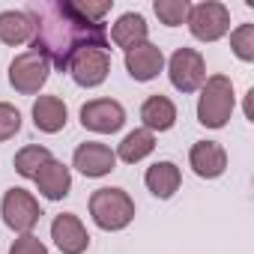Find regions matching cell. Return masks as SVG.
<instances>
[{"label": "cell", "mask_w": 254, "mask_h": 254, "mask_svg": "<svg viewBox=\"0 0 254 254\" xmlns=\"http://www.w3.org/2000/svg\"><path fill=\"white\" fill-rule=\"evenodd\" d=\"M33 21L30 51L42 54L48 66L66 72L81 48L108 51V27L102 21H87L78 15L72 0H33L24 9Z\"/></svg>", "instance_id": "cell-1"}, {"label": "cell", "mask_w": 254, "mask_h": 254, "mask_svg": "<svg viewBox=\"0 0 254 254\" xmlns=\"http://www.w3.org/2000/svg\"><path fill=\"white\" fill-rule=\"evenodd\" d=\"M236 96H233V81L227 75H209L200 87V99H197V123L206 129H221L227 126L230 114H233Z\"/></svg>", "instance_id": "cell-2"}, {"label": "cell", "mask_w": 254, "mask_h": 254, "mask_svg": "<svg viewBox=\"0 0 254 254\" xmlns=\"http://www.w3.org/2000/svg\"><path fill=\"white\" fill-rule=\"evenodd\" d=\"M90 215L102 230H123L135 218V200L123 189H99L90 194Z\"/></svg>", "instance_id": "cell-3"}, {"label": "cell", "mask_w": 254, "mask_h": 254, "mask_svg": "<svg viewBox=\"0 0 254 254\" xmlns=\"http://www.w3.org/2000/svg\"><path fill=\"white\" fill-rule=\"evenodd\" d=\"M189 30L200 42H218L230 30V9L218 0H203V3L189 9Z\"/></svg>", "instance_id": "cell-4"}, {"label": "cell", "mask_w": 254, "mask_h": 254, "mask_svg": "<svg viewBox=\"0 0 254 254\" xmlns=\"http://www.w3.org/2000/svg\"><path fill=\"white\" fill-rule=\"evenodd\" d=\"M0 215H3L6 227L15 230V233H30L39 218H42V206L39 200L27 191V189H9L3 194V203H0Z\"/></svg>", "instance_id": "cell-5"}, {"label": "cell", "mask_w": 254, "mask_h": 254, "mask_svg": "<svg viewBox=\"0 0 254 254\" xmlns=\"http://www.w3.org/2000/svg\"><path fill=\"white\" fill-rule=\"evenodd\" d=\"M168 75H171V84H174L180 93H194V90H200L203 81H206L203 54L194 51V48H177V51L171 54Z\"/></svg>", "instance_id": "cell-6"}, {"label": "cell", "mask_w": 254, "mask_h": 254, "mask_svg": "<svg viewBox=\"0 0 254 254\" xmlns=\"http://www.w3.org/2000/svg\"><path fill=\"white\" fill-rule=\"evenodd\" d=\"M48 75H51V66H48V60H45L42 54H36V51H24V54H18V57L9 63V84H12L18 93H24V96L39 93V90L45 87Z\"/></svg>", "instance_id": "cell-7"}, {"label": "cell", "mask_w": 254, "mask_h": 254, "mask_svg": "<svg viewBox=\"0 0 254 254\" xmlns=\"http://www.w3.org/2000/svg\"><path fill=\"white\" fill-rule=\"evenodd\" d=\"M66 72L72 75V81L78 87H99V84H105V78L111 72V54L105 48H81L72 57Z\"/></svg>", "instance_id": "cell-8"}, {"label": "cell", "mask_w": 254, "mask_h": 254, "mask_svg": "<svg viewBox=\"0 0 254 254\" xmlns=\"http://www.w3.org/2000/svg\"><path fill=\"white\" fill-rule=\"evenodd\" d=\"M126 123V111L120 102L114 99H90L84 108H81V126L90 132H99V135H111V132H120Z\"/></svg>", "instance_id": "cell-9"}, {"label": "cell", "mask_w": 254, "mask_h": 254, "mask_svg": "<svg viewBox=\"0 0 254 254\" xmlns=\"http://www.w3.org/2000/svg\"><path fill=\"white\" fill-rule=\"evenodd\" d=\"M51 239H54V245H57L63 254H84L87 245H90L87 227H84L81 218L72 215V212H60V215L51 221Z\"/></svg>", "instance_id": "cell-10"}, {"label": "cell", "mask_w": 254, "mask_h": 254, "mask_svg": "<svg viewBox=\"0 0 254 254\" xmlns=\"http://www.w3.org/2000/svg\"><path fill=\"white\" fill-rule=\"evenodd\" d=\"M162 69H165V54L153 42H144L132 51H126V72L135 81H153V78H159Z\"/></svg>", "instance_id": "cell-11"}, {"label": "cell", "mask_w": 254, "mask_h": 254, "mask_svg": "<svg viewBox=\"0 0 254 254\" xmlns=\"http://www.w3.org/2000/svg\"><path fill=\"white\" fill-rule=\"evenodd\" d=\"M72 165H75L84 177H105V174H111V171L117 168V156H114L111 147L96 144V141H87V144H81V147L75 150Z\"/></svg>", "instance_id": "cell-12"}, {"label": "cell", "mask_w": 254, "mask_h": 254, "mask_svg": "<svg viewBox=\"0 0 254 254\" xmlns=\"http://www.w3.org/2000/svg\"><path fill=\"white\" fill-rule=\"evenodd\" d=\"M189 165L200 180H215L227 168V153L215 141H197L191 147V153H189Z\"/></svg>", "instance_id": "cell-13"}, {"label": "cell", "mask_w": 254, "mask_h": 254, "mask_svg": "<svg viewBox=\"0 0 254 254\" xmlns=\"http://www.w3.org/2000/svg\"><path fill=\"white\" fill-rule=\"evenodd\" d=\"M33 183H36V189H39L42 197H48V200H63V197L69 194V189H72V174H69V168H66L63 162L51 159V162H45V165L39 168V174L33 177Z\"/></svg>", "instance_id": "cell-14"}, {"label": "cell", "mask_w": 254, "mask_h": 254, "mask_svg": "<svg viewBox=\"0 0 254 254\" xmlns=\"http://www.w3.org/2000/svg\"><path fill=\"white\" fill-rule=\"evenodd\" d=\"M66 120H69V111L63 105V99L57 96H39L33 102V126L45 135H57L66 129Z\"/></svg>", "instance_id": "cell-15"}, {"label": "cell", "mask_w": 254, "mask_h": 254, "mask_svg": "<svg viewBox=\"0 0 254 254\" xmlns=\"http://www.w3.org/2000/svg\"><path fill=\"white\" fill-rule=\"evenodd\" d=\"M141 120H144V129L153 132V135L156 132H168V129H174V123H177V105L168 96L156 93V96H150L141 105Z\"/></svg>", "instance_id": "cell-16"}, {"label": "cell", "mask_w": 254, "mask_h": 254, "mask_svg": "<svg viewBox=\"0 0 254 254\" xmlns=\"http://www.w3.org/2000/svg\"><path fill=\"white\" fill-rule=\"evenodd\" d=\"M147 21H144V15H138V12H126V15H120L117 18V24L111 27V39H114V45H120L123 51H132V48H138V45H144L147 42Z\"/></svg>", "instance_id": "cell-17"}, {"label": "cell", "mask_w": 254, "mask_h": 254, "mask_svg": "<svg viewBox=\"0 0 254 254\" xmlns=\"http://www.w3.org/2000/svg\"><path fill=\"white\" fill-rule=\"evenodd\" d=\"M144 183H147V189H150L159 200H168V197H174V191L180 189L183 174H180V168H177L174 162H156L153 168H147Z\"/></svg>", "instance_id": "cell-18"}, {"label": "cell", "mask_w": 254, "mask_h": 254, "mask_svg": "<svg viewBox=\"0 0 254 254\" xmlns=\"http://www.w3.org/2000/svg\"><path fill=\"white\" fill-rule=\"evenodd\" d=\"M33 39V21L21 9L0 12V42L3 45H24Z\"/></svg>", "instance_id": "cell-19"}, {"label": "cell", "mask_w": 254, "mask_h": 254, "mask_svg": "<svg viewBox=\"0 0 254 254\" xmlns=\"http://www.w3.org/2000/svg\"><path fill=\"white\" fill-rule=\"evenodd\" d=\"M153 150H156V135L147 132V129H135V132H129L123 138V144H120V150L114 156L120 162H126V165H135V162L147 159Z\"/></svg>", "instance_id": "cell-20"}, {"label": "cell", "mask_w": 254, "mask_h": 254, "mask_svg": "<svg viewBox=\"0 0 254 254\" xmlns=\"http://www.w3.org/2000/svg\"><path fill=\"white\" fill-rule=\"evenodd\" d=\"M51 159H54V156H51V150H48V147L30 144V147H24V150H18V153H15V171H18L21 177L33 180V177L39 174V168H42L45 162H51Z\"/></svg>", "instance_id": "cell-21"}, {"label": "cell", "mask_w": 254, "mask_h": 254, "mask_svg": "<svg viewBox=\"0 0 254 254\" xmlns=\"http://www.w3.org/2000/svg\"><path fill=\"white\" fill-rule=\"evenodd\" d=\"M153 9H156V15H159L162 24H168V27H180V24L189 18L191 3H189V0H156Z\"/></svg>", "instance_id": "cell-22"}, {"label": "cell", "mask_w": 254, "mask_h": 254, "mask_svg": "<svg viewBox=\"0 0 254 254\" xmlns=\"http://www.w3.org/2000/svg\"><path fill=\"white\" fill-rule=\"evenodd\" d=\"M230 48L242 63H251L254 60V24H239L230 33Z\"/></svg>", "instance_id": "cell-23"}, {"label": "cell", "mask_w": 254, "mask_h": 254, "mask_svg": "<svg viewBox=\"0 0 254 254\" xmlns=\"http://www.w3.org/2000/svg\"><path fill=\"white\" fill-rule=\"evenodd\" d=\"M18 129H21V114H18V108L9 105V102H0V141L15 138Z\"/></svg>", "instance_id": "cell-24"}, {"label": "cell", "mask_w": 254, "mask_h": 254, "mask_svg": "<svg viewBox=\"0 0 254 254\" xmlns=\"http://www.w3.org/2000/svg\"><path fill=\"white\" fill-rule=\"evenodd\" d=\"M78 15H84L87 21H102L108 12H111V3L114 0H99V3H93V0H72Z\"/></svg>", "instance_id": "cell-25"}, {"label": "cell", "mask_w": 254, "mask_h": 254, "mask_svg": "<svg viewBox=\"0 0 254 254\" xmlns=\"http://www.w3.org/2000/svg\"><path fill=\"white\" fill-rule=\"evenodd\" d=\"M9 254H48V248H45L33 233H24V236H18V239L9 245Z\"/></svg>", "instance_id": "cell-26"}]
</instances>
